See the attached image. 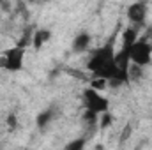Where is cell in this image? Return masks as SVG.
Returning a JSON list of instances; mask_svg holds the SVG:
<instances>
[{"instance_id": "cell-1", "label": "cell", "mask_w": 152, "mask_h": 150, "mask_svg": "<svg viewBox=\"0 0 152 150\" xmlns=\"http://www.w3.org/2000/svg\"><path fill=\"white\" fill-rule=\"evenodd\" d=\"M115 37L106 41L103 46L94 50L90 53V58L87 62V69L94 74V78H103L108 81V87L118 88L122 85L129 83V76L126 69H120L115 60Z\"/></svg>"}, {"instance_id": "cell-2", "label": "cell", "mask_w": 152, "mask_h": 150, "mask_svg": "<svg viewBox=\"0 0 152 150\" xmlns=\"http://www.w3.org/2000/svg\"><path fill=\"white\" fill-rule=\"evenodd\" d=\"M25 46L23 44H16L9 50H5L0 55V69H5L9 73H18L23 69V62H25Z\"/></svg>"}, {"instance_id": "cell-3", "label": "cell", "mask_w": 152, "mask_h": 150, "mask_svg": "<svg viewBox=\"0 0 152 150\" xmlns=\"http://www.w3.org/2000/svg\"><path fill=\"white\" fill-rule=\"evenodd\" d=\"M129 60L142 67L152 64V41L147 37H138L129 48Z\"/></svg>"}, {"instance_id": "cell-4", "label": "cell", "mask_w": 152, "mask_h": 150, "mask_svg": "<svg viewBox=\"0 0 152 150\" xmlns=\"http://www.w3.org/2000/svg\"><path fill=\"white\" fill-rule=\"evenodd\" d=\"M83 104L87 110H92L94 113H104L110 110V101L96 88L92 87H87L83 90Z\"/></svg>"}, {"instance_id": "cell-5", "label": "cell", "mask_w": 152, "mask_h": 150, "mask_svg": "<svg viewBox=\"0 0 152 150\" xmlns=\"http://www.w3.org/2000/svg\"><path fill=\"white\" fill-rule=\"evenodd\" d=\"M126 16H127V21L131 25H143L145 20H147V2L143 0H138V2H133L127 5L126 9Z\"/></svg>"}, {"instance_id": "cell-6", "label": "cell", "mask_w": 152, "mask_h": 150, "mask_svg": "<svg viewBox=\"0 0 152 150\" xmlns=\"http://www.w3.org/2000/svg\"><path fill=\"white\" fill-rule=\"evenodd\" d=\"M90 41H92V36H90L88 32H80V34L75 36L73 42H71V48H73L75 53H83V51L88 50Z\"/></svg>"}, {"instance_id": "cell-7", "label": "cell", "mask_w": 152, "mask_h": 150, "mask_svg": "<svg viewBox=\"0 0 152 150\" xmlns=\"http://www.w3.org/2000/svg\"><path fill=\"white\" fill-rule=\"evenodd\" d=\"M55 115H57L55 108H46V110H42V111L39 113L37 117H36V125H37L39 131H46L50 127V124L53 122Z\"/></svg>"}, {"instance_id": "cell-8", "label": "cell", "mask_w": 152, "mask_h": 150, "mask_svg": "<svg viewBox=\"0 0 152 150\" xmlns=\"http://www.w3.org/2000/svg\"><path fill=\"white\" fill-rule=\"evenodd\" d=\"M50 39H51V30H48V28H39L34 32V36H32V46H34V50L39 51L46 42H50Z\"/></svg>"}, {"instance_id": "cell-9", "label": "cell", "mask_w": 152, "mask_h": 150, "mask_svg": "<svg viewBox=\"0 0 152 150\" xmlns=\"http://www.w3.org/2000/svg\"><path fill=\"white\" fill-rule=\"evenodd\" d=\"M138 39V28L136 25H129L124 32H122V48L129 51V48L133 46V42Z\"/></svg>"}, {"instance_id": "cell-10", "label": "cell", "mask_w": 152, "mask_h": 150, "mask_svg": "<svg viewBox=\"0 0 152 150\" xmlns=\"http://www.w3.org/2000/svg\"><path fill=\"white\" fill-rule=\"evenodd\" d=\"M97 125H99V129H101V131L110 129V127L113 125V117H112L110 110H108V111H104V113H99V117H97Z\"/></svg>"}, {"instance_id": "cell-11", "label": "cell", "mask_w": 152, "mask_h": 150, "mask_svg": "<svg viewBox=\"0 0 152 150\" xmlns=\"http://www.w3.org/2000/svg\"><path fill=\"white\" fill-rule=\"evenodd\" d=\"M142 73H143V67L138 66V64H129L127 67V76H129V81H138L142 78Z\"/></svg>"}, {"instance_id": "cell-12", "label": "cell", "mask_w": 152, "mask_h": 150, "mask_svg": "<svg viewBox=\"0 0 152 150\" xmlns=\"http://www.w3.org/2000/svg\"><path fill=\"white\" fill-rule=\"evenodd\" d=\"M85 145H87V140H85V138H78V140L69 141L64 149H66V150H81Z\"/></svg>"}, {"instance_id": "cell-13", "label": "cell", "mask_w": 152, "mask_h": 150, "mask_svg": "<svg viewBox=\"0 0 152 150\" xmlns=\"http://www.w3.org/2000/svg\"><path fill=\"white\" fill-rule=\"evenodd\" d=\"M90 87L101 92V90H104V88L108 87V81H106V79H103V78H96V81H92V83H90Z\"/></svg>"}, {"instance_id": "cell-14", "label": "cell", "mask_w": 152, "mask_h": 150, "mask_svg": "<svg viewBox=\"0 0 152 150\" xmlns=\"http://www.w3.org/2000/svg\"><path fill=\"white\" fill-rule=\"evenodd\" d=\"M5 125H7L9 129H16V125H18V117H16L14 113L7 115V118H5Z\"/></svg>"}, {"instance_id": "cell-15", "label": "cell", "mask_w": 152, "mask_h": 150, "mask_svg": "<svg viewBox=\"0 0 152 150\" xmlns=\"http://www.w3.org/2000/svg\"><path fill=\"white\" fill-rule=\"evenodd\" d=\"M131 131H133V127H131V125H126V129L122 131V138H120V143H124V141H127V138H129V134H131Z\"/></svg>"}, {"instance_id": "cell-16", "label": "cell", "mask_w": 152, "mask_h": 150, "mask_svg": "<svg viewBox=\"0 0 152 150\" xmlns=\"http://www.w3.org/2000/svg\"><path fill=\"white\" fill-rule=\"evenodd\" d=\"M39 2H50V0H39Z\"/></svg>"}]
</instances>
